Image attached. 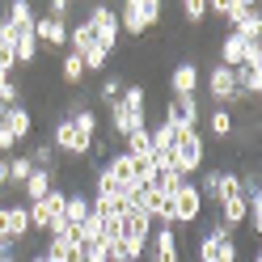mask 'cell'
<instances>
[{
  "label": "cell",
  "mask_w": 262,
  "mask_h": 262,
  "mask_svg": "<svg viewBox=\"0 0 262 262\" xmlns=\"http://www.w3.org/2000/svg\"><path fill=\"white\" fill-rule=\"evenodd\" d=\"M47 17L68 21V17H72V0H51V5H47Z\"/></svg>",
  "instance_id": "obj_29"
},
{
  "label": "cell",
  "mask_w": 262,
  "mask_h": 262,
  "mask_svg": "<svg viewBox=\"0 0 262 262\" xmlns=\"http://www.w3.org/2000/svg\"><path fill=\"white\" fill-rule=\"evenodd\" d=\"M140 127H148V89L144 85H123L119 102L106 110V131L102 136L114 144V140H127Z\"/></svg>",
  "instance_id": "obj_1"
},
{
  "label": "cell",
  "mask_w": 262,
  "mask_h": 262,
  "mask_svg": "<svg viewBox=\"0 0 262 262\" xmlns=\"http://www.w3.org/2000/svg\"><path fill=\"white\" fill-rule=\"evenodd\" d=\"M203 123H207V136H216V140H228V136H233V110H224V106L203 110Z\"/></svg>",
  "instance_id": "obj_18"
},
{
  "label": "cell",
  "mask_w": 262,
  "mask_h": 262,
  "mask_svg": "<svg viewBox=\"0 0 262 262\" xmlns=\"http://www.w3.org/2000/svg\"><path fill=\"white\" fill-rule=\"evenodd\" d=\"M5 114H9V106H5V102H0V123H5Z\"/></svg>",
  "instance_id": "obj_37"
},
{
  "label": "cell",
  "mask_w": 262,
  "mask_h": 262,
  "mask_svg": "<svg viewBox=\"0 0 262 262\" xmlns=\"http://www.w3.org/2000/svg\"><path fill=\"white\" fill-rule=\"evenodd\" d=\"M26 157H30V165H34V169H59V157H55V148H51V140H38Z\"/></svg>",
  "instance_id": "obj_20"
},
{
  "label": "cell",
  "mask_w": 262,
  "mask_h": 262,
  "mask_svg": "<svg viewBox=\"0 0 262 262\" xmlns=\"http://www.w3.org/2000/svg\"><path fill=\"white\" fill-rule=\"evenodd\" d=\"M34 38L47 51H59V47H68V21H55L42 13V17H34Z\"/></svg>",
  "instance_id": "obj_12"
},
{
  "label": "cell",
  "mask_w": 262,
  "mask_h": 262,
  "mask_svg": "<svg viewBox=\"0 0 262 262\" xmlns=\"http://www.w3.org/2000/svg\"><path fill=\"white\" fill-rule=\"evenodd\" d=\"M233 34L245 38V42H262V13H258V5H245L241 9V17L233 21Z\"/></svg>",
  "instance_id": "obj_13"
},
{
  "label": "cell",
  "mask_w": 262,
  "mask_h": 262,
  "mask_svg": "<svg viewBox=\"0 0 262 262\" xmlns=\"http://www.w3.org/2000/svg\"><path fill=\"white\" fill-rule=\"evenodd\" d=\"M173 207H178V228H186V224H199L203 220V194L194 182H182L173 190Z\"/></svg>",
  "instance_id": "obj_10"
},
{
  "label": "cell",
  "mask_w": 262,
  "mask_h": 262,
  "mask_svg": "<svg viewBox=\"0 0 262 262\" xmlns=\"http://www.w3.org/2000/svg\"><path fill=\"white\" fill-rule=\"evenodd\" d=\"M89 26L97 30V47H102L106 55H114L119 51V13H114L110 5H93V13H89Z\"/></svg>",
  "instance_id": "obj_9"
},
{
  "label": "cell",
  "mask_w": 262,
  "mask_h": 262,
  "mask_svg": "<svg viewBox=\"0 0 262 262\" xmlns=\"http://www.w3.org/2000/svg\"><path fill=\"white\" fill-rule=\"evenodd\" d=\"M0 262H21V258H17V254H5V258H0Z\"/></svg>",
  "instance_id": "obj_36"
},
{
  "label": "cell",
  "mask_w": 262,
  "mask_h": 262,
  "mask_svg": "<svg viewBox=\"0 0 262 262\" xmlns=\"http://www.w3.org/2000/svg\"><path fill=\"white\" fill-rule=\"evenodd\" d=\"M203 161H207L203 131H182V136H178V144H173V169L190 182L194 173H203Z\"/></svg>",
  "instance_id": "obj_4"
},
{
  "label": "cell",
  "mask_w": 262,
  "mask_h": 262,
  "mask_svg": "<svg viewBox=\"0 0 262 262\" xmlns=\"http://www.w3.org/2000/svg\"><path fill=\"white\" fill-rule=\"evenodd\" d=\"M110 262H144V250L131 241H114L110 245Z\"/></svg>",
  "instance_id": "obj_25"
},
{
  "label": "cell",
  "mask_w": 262,
  "mask_h": 262,
  "mask_svg": "<svg viewBox=\"0 0 262 262\" xmlns=\"http://www.w3.org/2000/svg\"><path fill=\"white\" fill-rule=\"evenodd\" d=\"M55 178H59V169H34V173H30L26 182H21V194H26L30 203H38V199H47V190L55 186Z\"/></svg>",
  "instance_id": "obj_15"
},
{
  "label": "cell",
  "mask_w": 262,
  "mask_h": 262,
  "mask_svg": "<svg viewBox=\"0 0 262 262\" xmlns=\"http://www.w3.org/2000/svg\"><path fill=\"white\" fill-rule=\"evenodd\" d=\"M203 85H207V93H211V106H224V110H233V106H241V102H245V97L237 93L233 68H220V63H211Z\"/></svg>",
  "instance_id": "obj_7"
},
{
  "label": "cell",
  "mask_w": 262,
  "mask_h": 262,
  "mask_svg": "<svg viewBox=\"0 0 262 262\" xmlns=\"http://www.w3.org/2000/svg\"><path fill=\"white\" fill-rule=\"evenodd\" d=\"M17 63H13V47H9V38L0 34V72H13Z\"/></svg>",
  "instance_id": "obj_30"
},
{
  "label": "cell",
  "mask_w": 262,
  "mask_h": 262,
  "mask_svg": "<svg viewBox=\"0 0 262 262\" xmlns=\"http://www.w3.org/2000/svg\"><path fill=\"white\" fill-rule=\"evenodd\" d=\"M59 80H63L68 89H80V85H85V63H80L76 51L63 55V63H59Z\"/></svg>",
  "instance_id": "obj_19"
},
{
  "label": "cell",
  "mask_w": 262,
  "mask_h": 262,
  "mask_svg": "<svg viewBox=\"0 0 262 262\" xmlns=\"http://www.w3.org/2000/svg\"><path fill=\"white\" fill-rule=\"evenodd\" d=\"M250 262H262V254H254V258H250Z\"/></svg>",
  "instance_id": "obj_38"
},
{
  "label": "cell",
  "mask_w": 262,
  "mask_h": 262,
  "mask_svg": "<svg viewBox=\"0 0 262 262\" xmlns=\"http://www.w3.org/2000/svg\"><path fill=\"white\" fill-rule=\"evenodd\" d=\"M0 102L5 106H21V85L13 80V72H0Z\"/></svg>",
  "instance_id": "obj_26"
},
{
  "label": "cell",
  "mask_w": 262,
  "mask_h": 262,
  "mask_svg": "<svg viewBox=\"0 0 262 262\" xmlns=\"http://www.w3.org/2000/svg\"><path fill=\"white\" fill-rule=\"evenodd\" d=\"M5 127L13 131V140H30L34 136V110L30 106H9V114H5Z\"/></svg>",
  "instance_id": "obj_14"
},
{
  "label": "cell",
  "mask_w": 262,
  "mask_h": 262,
  "mask_svg": "<svg viewBox=\"0 0 262 262\" xmlns=\"http://www.w3.org/2000/svg\"><path fill=\"white\" fill-rule=\"evenodd\" d=\"M114 13H119V34L144 38L161 21V0H127V5H119Z\"/></svg>",
  "instance_id": "obj_3"
},
{
  "label": "cell",
  "mask_w": 262,
  "mask_h": 262,
  "mask_svg": "<svg viewBox=\"0 0 262 262\" xmlns=\"http://www.w3.org/2000/svg\"><path fill=\"white\" fill-rule=\"evenodd\" d=\"M144 262H182V245H178V228L152 224V237L144 245Z\"/></svg>",
  "instance_id": "obj_8"
},
{
  "label": "cell",
  "mask_w": 262,
  "mask_h": 262,
  "mask_svg": "<svg viewBox=\"0 0 262 262\" xmlns=\"http://www.w3.org/2000/svg\"><path fill=\"white\" fill-rule=\"evenodd\" d=\"M241 9H245V0H211V5H207L211 17H216V21H228V26L241 17Z\"/></svg>",
  "instance_id": "obj_22"
},
{
  "label": "cell",
  "mask_w": 262,
  "mask_h": 262,
  "mask_svg": "<svg viewBox=\"0 0 262 262\" xmlns=\"http://www.w3.org/2000/svg\"><path fill=\"white\" fill-rule=\"evenodd\" d=\"M80 63H85V76H89V72H102L110 63V55L102 51V47H89V51H80Z\"/></svg>",
  "instance_id": "obj_27"
},
{
  "label": "cell",
  "mask_w": 262,
  "mask_h": 262,
  "mask_svg": "<svg viewBox=\"0 0 262 262\" xmlns=\"http://www.w3.org/2000/svg\"><path fill=\"white\" fill-rule=\"evenodd\" d=\"M34 173V165H30V157H21V152H13L9 157V178H13V190H21V182Z\"/></svg>",
  "instance_id": "obj_24"
},
{
  "label": "cell",
  "mask_w": 262,
  "mask_h": 262,
  "mask_svg": "<svg viewBox=\"0 0 262 262\" xmlns=\"http://www.w3.org/2000/svg\"><path fill=\"white\" fill-rule=\"evenodd\" d=\"M123 152H127V157H152V136H148V127L131 131V136L123 140Z\"/></svg>",
  "instance_id": "obj_21"
},
{
  "label": "cell",
  "mask_w": 262,
  "mask_h": 262,
  "mask_svg": "<svg viewBox=\"0 0 262 262\" xmlns=\"http://www.w3.org/2000/svg\"><path fill=\"white\" fill-rule=\"evenodd\" d=\"M5 220H9V241L21 245L30 237V211H26V203H5Z\"/></svg>",
  "instance_id": "obj_16"
},
{
  "label": "cell",
  "mask_w": 262,
  "mask_h": 262,
  "mask_svg": "<svg viewBox=\"0 0 262 262\" xmlns=\"http://www.w3.org/2000/svg\"><path fill=\"white\" fill-rule=\"evenodd\" d=\"M13 148H17V140H13V131L0 123V157H13Z\"/></svg>",
  "instance_id": "obj_31"
},
{
  "label": "cell",
  "mask_w": 262,
  "mask_h": 262,
  "mask_svg": "<svg viewBox=\"0 0 262 262\" xmlns=\"http://www.w3.org/2000/svg\"><path fill=\"white\" fill-rule=\"evenodd\" d=\"M203 17H207V0H186L182 5V21L186 26H203Z\"/></svg>",
  "instance_id": "obj_28"
},
{
  "label": "cell",
  "mask_w": 262,
  "mask_h": 262,
  "mask_svg": "<svg viewBox=\"0 0 262 262\" xmlns=\"http://www.w3.org/2000/svg\"><path fill=\"white\" fill-rule=\"evenodd\" d=\"M194 258H199V262H237L233 228H224L220 220H207V224L199 228V245H194Z\"/></svg>",
  "instance_id": "obj_2"
},
{
  "label": "cell",
  "mask_w": 262,
  "mask_h": 262,
  "mask_svg": "<svg viewBox=\"0 0 262 262\" xmlns=\"http://www.w3.org/2000/svg\"><path fill=\"white\" fill-rule=\"evenodd\" d=\"M85 262H110V245H89V250H85Z\"/></svg>",
  "instance_id": "obj_32"
},
{
  "label": "cell",
  "mask_w": 262,
  "mask_h": 262,
  "mask_svg": "<svg viewBox=\"0 0 262 262\" xmlns=\"http://www.w3.org/2000/svg\"><path fill=\"white\" fill-rule=\"evenodd\" d=\"M123 85H127V80H123L119 72H114V76H106V80H102V85H97V102H102V106L110 110L114 102H119V93H123Z\"/></svg>",
  "instance_id": "obj_23"
},
{
  "label": "cell",
  "mask_w": 262,
  "mask_h": 262,
  "mask_svg": "<svg viewBox=\"0 0 262 262\" xmlns=\"http://www.w3.org/2000/svg\"><path fill=\"white\" fill-rule=\"evenodd\" d=\"M233 80H237V93L245 97V102L262 93V68H254V63H241V68H233Z\"/></svg>",
  "instance_id": "obj_17"
},
{
  "label": "cell",
  "mask_w": 262,
  "mask_h": 262,
  "mask_svg": "<svg viewBox=\"0 0 262 262\" xmlns=\"http://www.w3.org/2000/svg\"><path fill=\"white\" fill-rule=\"evenodd\" d=\"M0 241H9V220H5V203H0Z\"/></svg>",
  "instance_id": "obj_33"
},
{
  "label": "cell",
  "mask_w": 262,
  "mask_h": 262,
  "mask_svg": "<svg viewBox=\"0 0 262 262\" xmlns=\"http://www.w3.org/2000/svg\"><path fill=\"white\" fill-rule=\"evenodd\" d=\"M190 93H199V63L182 59L169 72V97H190Z\"/></svg>",
  "instance_id": "obj_11"
},
{
  "label": "cell",
  "mask_w": 262,
  "mask_h": 262,
  "mask_svg": "<svg viewBox=\"0 0 262 262\" xmlns=\"http://www.w3.org/2000/svg\"><path fill=\"white\" fill-rule=\"evenodd\" d=\"M194 186H199L203 203H216V207H220L228 194H241V178H237L233 169H203V178H199Z\"/></svg>",
  "instance_id": "obj_6"
},
{
  "label": "cell",
  "mask_w": 262,
  "mask_h": 262,
  "mask_svg": "<svg viewBox=\"0 0 262 262\" xmlns=\"http://www.w3.org/2000/svg\"><path fill=\"white\" fill-rule=\"evenodd\" d=\"M5 254H17V250H13V241H0V258H5Z\"/></svg>",
  "instance_id": "obj_35"
},
{
  "label": "cell",
  "mask_w": 262,
  "mask_h": 262,
  "mask_svg": "<svg viewBox=\"0 0 262 262\" xmlns=\"http://www.w3.org/2000/svg\"><path fill=\"white\" fill-rule=\"evenodd\" d=\"M51 148H55V157L85 161V157H89V140L76 131V123L68 119V114H59V119H55V127H51Z\"/></svg>",
  "instance_id": "obj_5"
},
{
  "label": "cell",
  "mask_w": 262,
  "mask_h": 262,
  "mask_svg": "<svg viewBox=\"0 0 262 262\" xmlns=\"http://www.w3.org/2000/svg\"><path fill=\"white\" fill-rule=\"evenodd\" d=\"M26 262H55V258H51V254H42V250H38V254H30Z\"/></svg>",
  "instance_id": "obj_34"
}]
</instances>
